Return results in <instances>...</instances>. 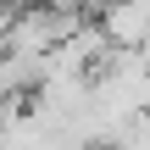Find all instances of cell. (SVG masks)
<instances>
[{"instance_id":"1","label":"cell","mask_w":150,"mask_h":150,"mask_svg":"<svg viewBox=\"0 0 150 150\" xmlns=\"http://www.w3.org/2000/svg\"><path fill=\"white\" fill-rule=\"evenodd\" d=\"M95 22L106 28L111 50H139V45H150V11L139 0H106Z\"/></svg>"},{"instance_id":"2","label":"cell","mask_w":150,"mask_h":150,"mask_svg":"<svg viewBox=\"0 0 150 150\" xmlns=\"http://www.w3.org/2000/svg\"><path fill=\"white\" fill-rule=\"evenodd\" d=\"M106 150H150V106L122 117L111 134H106Z\"/></svg>"},{"instance_id":"3","label":"cell","mask_w":150,"mask_h":150,"mask_svg":"<svg viewBox=\"0 0 150 150\" xmlns=\"http://www.w3.org/2000/svg\"><path fill=\"white\" fill-rule=\"evenodd\" d=\"M95 150H106V145H95Z\"/></svg>"}]
</instances>
